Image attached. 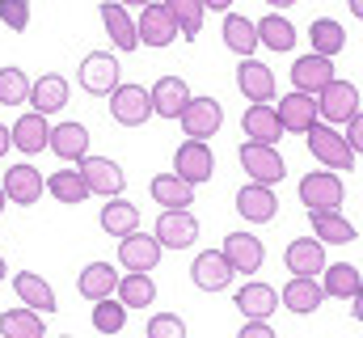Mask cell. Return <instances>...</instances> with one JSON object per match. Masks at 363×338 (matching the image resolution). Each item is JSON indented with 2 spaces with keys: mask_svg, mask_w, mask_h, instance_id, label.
I'll return each instance as SVG.
<instances>
[{
  "mask_svg": "<svg viewBox=\"0 0 363 338\" xmlns=\"http://www.w3.org/2000/svg\"><path fill=\"white\" fill-rule=\"evenodd\" d=\"M330 81H334V60H325V55H300V60L291 64V89H296V93L317 97Z\"/></svg>",
  "mask_w": 363,
  "mask_h": 338,
  "instance_id": "19",
  "label": "cell"
},
{
  "mask_svg": "<svg viewBox=\"0 0 363 338\" xmlns=\"http://www.w3.org/2000/svg\"><path fill=\"white\" fill-rule=\"evenodd\" d=\"M148 190H152V199H157L165 212H178V207H190V203H194V186L182 182L178 173H157Z\"/></svg>",
  "mask_w": 363,
  "mask_h": 338,
  "instance_id": "37",
  "label": "cell"
},
{
  "mask_svg": "<svg viewBox=\"0 0 363 338\" xmlns=\"http://www.w3.org/2000/svg\"><path fill=\"white\" fill-rule=\"evenodd\" d=\"M97 13H101L106 34L114 38V51H135V47H140V34H135V21H131L127 4H118V0H101Z\"/></svg>",
  "mask_w": 363,
  "mask_h": 338,
  "instance_id": "21",
  "label": "cell"
},
{
  "mask_svg": "<svg viewBox=\"0 0 363 338\" xmlns=\"http://www.w3.org/2000/svg\"><path fill=\"white\" fill-rule=\"evenodd\" d=\"M135 34H140L144 47H169L178 38V21H174V13L161 0H152V4H144V13L135 21Z\"/></svg>",
  "mask_w": 363,
  "mask_h": 338,
  "instance_id": "13",
  "label": "cell"
},
{
  "mask_svg": "<svg viewBox=\"0 0 363 338\" xmlns=\"http://www.w3.org/2000/svg\"><path fill=\"white\" fill-rule=\"evenodd\" d=\"M161 254H165V246H161L157 237L140 233V229L127 233V237H118V262H123L127 271H157Z\"/></svg>",
  "mask_w": 363,
  "mask_h": 338,
  "instance_id": "16",
  "label": "cell"
},
{
  "mask_svg": "<svg viewBox=\"0 0 363 338\" xmlns=\"http://www.w3.org/2000/svg\"><path fill=\"white\" fill-rule=\"evenodd\" d=\"M81 178H85L89 195H101V199H118L123 186H127L123 165L110 161V157H85V161H81Z\"/></svg>",
  "mask_w": 363,
  "mask_h": 338,
  "instance_id": "10",
  "label": "cell"
},
{
  "mask_svg": "<svg viewBox=\"0 0 363 338\" xmlns=\"http://www.w3.org/2000/svg\"><path fill=\"white\" fill-rule=\"evenodd\" d=\"M64 338H72V334H64Z\"/></svg>",
  "mask_w": 363,
  "mask_h": 338,
  "instance_id": "56",
  "label": "cell"
},
{
  "mask_svg": "<svg viewBox=\"0 0 363 338\" xmlns=\"http://www.w3.org/2000/svg\"><path fill=\"white\" fill-rule=\"evenodd\" d=\"M237 338H274V330H271V322H245L237 330Z\"/></svg>",
  "mask_w": 363,
  "mask_h": 338,
  "instance_id": "47",
  "label": "cell"
},
{
  "mask_svg": "<svg viewBox=\"0 0 363 338\" xmlns=\"http://www.w3.org/2000/svg\"><path fill=\"white\" fill-rule=\"evenodd\" d=\"M321 300H325V288L317 283V279H304V275H291V283L283 288V296H279V305L287 309V313H317L321 309Z\"/></svg>",
  "mask_w": 363,
  "mask_h": 338,
  "instance_id": "27",
  "label": "cell"
},
{
  "mask_svg": "<svg viewBox=\"0 0 363 338\" xmlns=\"http://www.w3.org/2000/svg\"><path fill=\"white\" fill-rule=\"evenodd\" d=\"M0 338H43V317L34 309H9L0 313Z\"/></svg>",
  "mask_w": 363,
  "mask_h": 338,
  "instance_id": "41",
  "label": "cell"
},
{
  "mask_svg": "<svg viewBox=\"0 0 363 338\" xmlns=\"http://www.w3.org/2000/svg\"><path fill=\"white\" fill-rule=\"evenodd\" d=\"M81 89L93 93V97H110L114 89H118V77H123V68H118V60H114V51H89L85 60H81Z\"/></svg>",
  "mask_w": 363,
  "mask_h": 338,
  "instance_id": "3",
  "label": "cell"
},
{
  "mask_svg": "<svg viewBox=\"0 0 363 338\" xmlns=\"http://www.w3.org/2000/svg\"><path fill=\"white\" fill-rule=\"evenodd\" d=\"M233 262L224 258V250H203L194 262H190V279L199 292H224L233 283Z\"/></svg>",
  "mask_w": 363,
  "mask_h": 338,
  "instance_id": "12",
  "label": "cell"
},
{
  "mask_svg": "<svg viewBox=\"0 0 363 338\" xmlns=\"http://www.w3.org/2000/svg\"><path fill=\"white\" fill-rule=\"evenodd\" d=\"M174 173H178L182 182H190V186L211 182V173H216V157H211L207 140H186L178 153H174Z\"/></svg>",
  "mask_w": 363,
  "mask_h": 338,
  "instance_id": "9",
  "label": "cell"
},
{
  "mask_svg": "<svg viewBox=\"0 0 363 338\" xmlns=\"http://www.w3.org/2000/svg\"><path fill=\"white\" fill-rule=\"evenodd\" d=\"M283 262L291 275H304V279H317L330 262H325V246L317 237H291L287 250H283Z\"/></svg>",
  "mask_w": 363,
  "mask_h": 338,
  "instance_id": "15",
  "label": "cell"
},
{
  "mask_svg": "<svg viewBox=\"0 0 363 338\" xmlns=\"http://www.w3.org/2000/svg\"><path fill=\"white\" fill-rule=\"evenodd\" d=\"M30 106L38 110V114H60L64 106H68V81L60 77V72H47V77H38V81L30 84Z\"/></svg>",
  "mask_w": 363,
  "mask_h": 338,
  "instance_id": "29",
  "label": "cell"
},
{
  "mask_svg": "<svg viewBox=\"0 0 363 338\" xmlns=\"http://www.w3.org/2000/svg\"><path fill=\"white\" fill-rule=\"evenodd\" d=\"M0 186H4V195H9V203L34 207V203L43 199V190H47V178L30 165V161H21V165L4 169V182H0Z\"/></svg>",
  "mask_w": 363,
  "mask_h": 338,
  "instance_id": "11",
  "label": "cell"
},
{
  "mask_svg": "<svg viewBox=\"0 0 363 338\" xmlns=\"http://www.w3.org/2000/svg\"><path fill=\"white\" fill-rule=\"evenodd\" d=\"M237 157H241V169L250 173V182H262V186H274V182H283L287 178V165H283V157L274 153L271 144H241L237 148Z\"/></svg>",
  "mask_w": 363,
  "mask_h": 338,
  "instance_id": "7",
  "label": "cell"
},
{
  "mask_svg": "<svg viewBox=\"0 0 363 338\" xmlns=\"http://www.w3.org/2000/svg\"><path fill=\"white\" fill-rule=\"evenodd\" d=\"M30 77L17 68V64H9V68H0V106H21V102H30Z\"/></svg>",
  "mask_w": 363,
  "mask_h": 338,
  "instance_id": "43",
  "label": "cell"
},
{
  "mask_svg": "<svg viewBox=\"0 0 363 338\" xmlns=\"http://www.w3.org/2000/svg\"><path fill=\"white\" fill-rule=\"evenodd\" d=\"M342 195H347V186H342V173H334V169H313L308 178H300V203L308 212H338Z\"/></svg>",
  "mask_w": 363,
  "mask_h": 338,
  "instance_id": "2",
  "label": "cell"
},
{
  "mask_svg": "<svg viewBox=\"0 0 363 338\" xmlns=\"http://www.w3.org/2000/svg\"><path fill=\"white\" fill-rule=\"evenodd\" d=\"M237 212H241L250 224H271L274 216H279V199H274L271 186H262V182H245V186L237 190Z\"/></svg>",
  "mask_w": 363,
  "mask_h": 338,
  "instance_id": "18",
  "label": "cell"
},
{
  "mask_svg": "<svg viewBox=\"0 0 363 338\" xmlns=\"http://www.w3.org/2000/svg\"><path fill=\"white\" fill-rule=\"evenodd\" d=\"M47 144H51V127H47V114L30 110V114H21V119L13 123V148H21L26 157L43 153Z\"/></svg>",
  "mask_w": 363,
  "mask_h": 338,
  "instance_id": "28",
  "label": "cell"
},
{
  "mask_svg": "<svg viewBox=\"0 0 363 338\" xmlns=\"http://www.w3.org/2000/svg\"><path fill=\"white\" fill-rule=\"evenodd\" d=\"M148 338H186V322H182L178 313H152Z\"/></svg>",
  "mask_w": 363,
  "mask_h": 338,
  "instance_id": "45",
  "label": "cell"
},
{
  "mask_svg": "<svg viewBox=\"0 0 363 338\" xmlns=\"http://www.w3.org/2000/svg\"><path fill=\"white\" fill-rule=\"evenodd\" d=\"M207 9H216V13H224V9H233V0H203Z\"/></svg>",
  "mask_w": 363,
  "mask_h": 338,
  "instance_id": "50",
  "label": "cell"
},
{
  "mask_svg": "<svg viewBox=\"0 0 363 338\" xmlns=\"http://www.w3.org/2000/svg\"><path fill=\"white\" fill-rule=\"evenodd\" d=\"M347 4H351V17H355V21H363V0H347Z\"/></svg>",
  "mask_w": 363,
  "mask_h": 338,
  "instance_id": "51",
  "label": "cell"
},
{
  "mask_svg": "<svg viewBox=\"0 0 363 338\" xmlns=\"http://www.w3.org/2000/svg\"><path fill=\"white\" fill-rule=\"evenodd\" d=\"M241 131H245V140L250 144H279V136H283V123H279V110H274L271 102H254L250 110H245V119H241Z\"/></svg>",
  "mask_w": 363,
  "mask_h": 338,
  "instance_id": "20",
  "label": "cell"
},
{
  "mask_svg": "<svg viewBox=\"0 0 363 338\" xmlns=\"http://www.w3.org/2000/svg\"><path fill=\"white\" fill-rule=\"evenodd\" d=\"M271 9H291V4H300V0H267Z\"/></svg>",
  "mask_w": 363,
  "mask_h": 338,
  "instance_id": "52",
  "label": "cell"
},
{
  "mask_svg": "<svg viewBox=\"0 0 363 338\" xmlns=\"http://www.w3.org/2000/svg\"><path fill=\"white\" fill-rule=\"evenodd\" d=\"M0 21H4L13 34H21V30L30 26V0H0Z\"/></svg>",
  "mask_w": 363,
  "mask_h": 338,
  "instance_id": "44",
  "label": "cell"
},
{
  "mask_svg": "<svg viewBox=\"0 0 363 338\" xmlns=\"http://www.w3.org/2000/svg\"><path fill=\"white\" fill-rule=\"evenodd\" d=\"M77 292L85 296V300H106V296H114L118 292V271L110 266V262H89L85 271H81V279H77Z\"/></svg>",
  "mask_w": 363,
  "mask_h": 338,
  "instance_id": "33",
  "label": "cell"
},
{
  "mask_svg": "<svg viewBox=\"0 0 363 338\" xmlns=\"http://www.w3.org/2000/svg\"><path fill=\"white\" fill-rule=\"evenodd\" d=\"M342 136H347V144L355 148V157H363V110L347 123V131H342Z\"/></svg>",
  "mask_w": 363,
  "mask_h": 338,
  "instance_id": "46",
  "label": "cell"
},
{
  "mask_svg": "<svg viewBox=\"0 0 363 338\" xmlns=\"http://www.w3.org/2000/svg\"><path fill=\"white\" fill-rule=\"evenodd\" d=\"M237 89H241L250 102H271L274 97V72L262 60H241V64H237Z\"/></svg>",
  "mask_w": 363,
  "mask_h": 338,
  "instance_id": "30",
  "label": "cell"
},
{
  "mask_svg": "<svg viewBox=\"0 0 363 338\" xmlns=\"http://www.w3.org/2000/svg\"><path fill=\"white\" fill-rule=\"evenodd\" d=\"M279 110V123H283V131H296V136H308V127L317 123V97H308V93H283V102L274 106Z\"/></svg>",
  "mask_w": 363,
  "mask_h": 338,
  "instance_id": "22",
  "label": "cell"
},
{
  "mask_svg": "<svg viewBox=\"0 0 363 338\" xmlns=\"http://www.w3.org/2000/svg\"><path fill=\"white\" fill-rule=\"evenodd\" d=\"M317 114H321V123H351L355 114H359V89L351 81H334L325 84L321 93H317Z\"/></svg>",
  "mask_w": 363,
  "mask_h": 338,
  "instance_id": "4",
  "label": "cell"
},
{
  "mask_svg": "<svg viewBox=\"0 0 363 338\" xmlns=\"http://www.w3.org/2000/svg\"><path fill=\"white\" fill-rule=\"evenodd\" d=\"M60 161H85L89 157V127L85 123H60V127H51V144H47Z\"/></svg>",
  "mask_w": 363,
  "mask_h": 338,
  "instance_id": "25",
  "label": "cell"
},
{
  "mask_svg": "<svg viewBox=\"0 0 363 338\" xmlns=\"http://www.w3.org/2000/svg\"><path fill=\"white\" fill-rule=\"evenodd\" d=\"M4 207H9V195H4V186H0V216H4Z\"/></svg>",
  "mask_w": 363,
  "mask_h": 338,
  "instance_id": "53",
  "label": "cell"
},
{
  "mask_svg": "<svg viewBox=\"0 0 363 338\" xmlns=\"http://www.w3.org/2000/svg\"><path fill=\"white\" fill-rule=\"evenodd\" d=\"M118 4H140V9H144V4H152V0H118Z\"/></svg>",
  "mask_w": 363,
  "mask_h": 338,
  "instance_id": "55",
  "label": "cell"
},
{
  "mask_svg": "<svg viewBox=\"0 0 363 338\" xmlns=\"http://www.w3.org/2000/svg\"><path fill=\"white\" fill-rule=\"evenodd\" d=\"M152 237H157L165 250H190V246L199 241V220L190 216V207L161 212V220L152 224Z\"/></svg>",
  "mask_w": 363,
  "mask_h": 338,
  "instance_id": "8",
  "label": "cell"
},
{
  "mask_svg": "<svg viewBox=\"0 0 363 338\" xmlns=\"http://www.w3.org/2000/svg\"><path fill=\"white\" fill-rule=\"evenodd\" d=\"M233 305L241 309L245 322H271V313L279 309V292H274L271 283H262V279H250L245 288H237Z\"/></svg>",
  "mask_w": 363,
  "mask_h": 338,
  "instance_id": "17",
  "label": "cell"
},
{
  "mask_svg": "<svg viewBox=\"0 0 363 338\" xmlns=\"http://www.w3.org/2000/svg\"><path fill=\"white\" fill-rule=\"evenodd\" d=\"M321 288H325V296H334V300H355L359 288H363L359 266H351V262H330V266L321 271Z\"/></svg>",
  "mask_w": 363,
  "mask_h": 338,
  "instance_id": "32",
  "label": "cell"
},
{
  "mask_svg": "<svg viewBox=\"0 0 363 338\" xmlns=\"http://www.w3.org/2000/svg\"><path fill=\"white\" fill-rule=\"evenodd\" d=\"M148 114H152V93L144 84H118L110 93V119L118 127H140L148 123Z\"/></svg>",
  "mask_w": 363,
  "mask_h": 338,
  "instance_id": "5",
  "label": "cell"
},
{
  "mask_svg": "<svg viewBox=\"0 0 363 338\" xmlns=\"http://www.w3.org/2000/svg\"><path fill=\"white\" fill-rule=\"evenodd\" d=\"M308 153H313L325 169H334V173L355 169V148H351L347 136H342L338 127H330V123H313V127H308Z\"/></svg>",
  "mask_w": 363,
  "mask_h": 338,
  "instance_id": "1",
  "label": "cell"
},
{
  "mask_svg": "<svg viewBox=\"0 0 363 338\" xmlns=\"http://www.w3.org/2000/svg\"><path fill=\"white\" fill-rule=\"evenodd\" d=\"M220 34H224V47H228L233 55H241V60H254V51L262 47V43H258V21H250L245 13H228Z\"/></svg>",
  "mask_w": 363,
  "mask_h": 338,
  "instance_id": "26",
  "label": "cell"
},
{
  "mask_svg": "<svg viewBox=\"0 0 363 338\" xmlns=\"http://www.w3.org/2000/svg\"><path fill=\"white\" fill-rule=\"evenodd\" d=\"M308 224H313V237L321 246H351L355 241V224L342 212H308Z\"/></svg>",
  "mask_w": 363,
  "mask_h": 338,
  "instance_id": "31",
  "label": "cell"
},
{
  "mask_svg": "<svg viewBox=\"0 0 363 338\" xmlns=\"http://www.w3.org/2000/svg\"><path fill=\"white\" fill-rule=\"evenodd\" d=\"M127 309H148L152 300H157V283H152V275L148 271H127V275H118V292H114Z\"/></svg>",
  "mask_w": 363,
  "mask_h": 338,
  "instance_id": "36",
  "label": "cell"
},
{
  "mask_svg": "<svg viewBox=\"0 0 363 338\" xmlns=\"http://www.w3.org/2000/svg\"><path fill=\"white\" fill-rule=\"evenodd\" d=\"M47 190H51L60 203H68V207H77V203L89 199V186H85V178H81V169H55V173L47 178Z\"/></svg>",
  "mask_w": 363,
  "mask_h": 338,
  "instance_id": "38",
  "label": "cell"
},
{
  "mask_svg": "<svg viewBox=\"0 0 363 338\" xmlns=\"http://www.w3.org/2000/svg\"><path fill=\"white\" fill-rule=\"evenodd\" d=\"M97 224H101V233H106V237H127V233H135V229H140V207H135V203H127V199H110V203H101Z\"/></svg>",
  "mask_w": 363,
  "mask_h": 338,
  "instance_id": "34",
  "label": "cell"
},
{
  "mask_svg": "<svg viewBox=\"0 0 363 338\" xmlns=\"http://www.w3.org/2000/svg\"><path fill=\"white\" fill-rule=\"evenodd\" d=\"M123 326H127V305H123V300L106 296V300L93 305V330H97V334H118Z\"/></svg>",
  "mask_w": 363,
  "mask_h": 338,
  "instance_id": "42",
  "label": "cell"
},
{
  "mask_svg": "<svg viewBox=\"0 0 363 338\" xmlns=\"http://www.w3.org/2000/svg\"><path fill=\"white\" fill-rule=\"evenodd\" d=\"M161 4L174 13L182 38H186V43H194V38H199V30H203V13H207V4H203V0H161Z\"/></svg>",
  "mask_w": 363,
  "mask_h": 338,
  "instance_id": "40",
  "label": "cell"
},
{
  "mask_svg": "<svg viewBox=\"0 0 363 338\" xmlns=\"http://www.w3.org/2000/svg\"><path fill=\"white\" fill-rule=\"evenodd\" d=\"M258 43L271 47V51H291L296 47V26L279 13H267V17H258Z\"/></svg>",
  "mask_w": 363,
  "mask_h": 338,
  "instance_id": "39",
  "label": "cell"
},
{
  "mask_svg": "<svg viewBox=\"0 0 363 338\" xmlns=\"http://www.w3.org/2000/svg\"><path fill=\"white\" fill-rule=\"evenodd\" d=\"M148 93H152V114H157V119H182L186 102L194 97L190 84L182 81V77H161Z\"/></svg>",
  "mask_w": 363,
  "mask_h": 338,
  "instance_id": "24",
  "label": "cell"
},
{
  "mask_svg": "<svg viewBox=\"0 0 363 338\" xmlns=\"http://www.w3.org/2000/svg\"><path fill=\"white\" fill-rule=\"evenodd\" d=\"M308 43H313V55L334 60V55L347 47V30H342V21H334V17H313V26H308Z\"/></svg>",
  "mask_w": 363,
  "mask_h": 338,
  "instance_id": "35",
  "label": "cell"
},
{
  "mask_svg": "<svg viewBox=\"0 0 363 338\" xmlns=\"http://www.w3.org/2000/svg\"><path fill=\"white\" fill-rule=\"evenodd\" d=\"M9 148H13V127H4V123H0V157H4Z\"/></svg>",
  "mask_w": 363,
  "mask_h": 338,
  "instance_id": "48",
  "label": "cell"
},
{
  "mask_svg": "<svg viewBox=\"0 0 363 338\" xmlns=\"http://www.w3.org/2000/svg\"><path fill=\"white\" fill-rule=\"evenodd\" d=\"M351 313H355V322H363V288H359V296L351 300Z\"/></svg>",
  "mask_w": 363,
  "mask_h": 338,
  "instance_id": "49",
  "label": "cell"
},
{
  "mask_svg": "<svg viewBox=\"0 0 363 338\" xmlns=\"http://www.w3.org/2000/svg\"><path fill=\"white\" fill-rule=\"evenodd\" d=\"M178 123L190 140H211V136H220V127H224V106H220L216 97H190Z\"/></svg>",
  "mask_w": 363,
  "mask_h": 338,
  "instance_id": "6",
  "label": "cell"
},
{
  "mask_svg": "<svg viewBox=\"0 0 363 338\" xmlns=\"http://www.w3.org/2000/svg\"><path fill=\"white\" fill-rule=\"evenodd\" d=\"M4 279H9V266H4V258H0V283H4Z\"/></svg>",
  "mask_w": 363,
  "mask_h": 338,
  "instance_id": "54",
  "label": "cell"
},
{
  "mask_svg": "<svg viewBox=\"0 0 363 338\" xmlns=\"http://www.w3.org/2000/svg\"><path fill=\"white\" fill-rule=\"evenodd\" d=\"M13 292L21 296V305L26 309H34V313H55L60 309V300H55V292H51V283L43 279V275H34V271H17L13 275Z\"/></svg>",
  "mask_w": 363,
  "mask_h": 338,
  "instance_id": "23",
  "label": "cell"
},
{
  "mask_svg": "<svg viewBox=\"0 0 363 338\" xmlns=\"http://www.w3.org/2000/svg\"><path fill=\"white\" fill-rule=\"evenodd\" d=\"M220 250L233 262L237 275H254V271H262V262H267V246H262V237H254V233H228Z\"/></svg>",
  "mask_w": 363,
  "mask_h": 338,
  "instance_id": "14",
  "label": "cell"
}]
</instances>
